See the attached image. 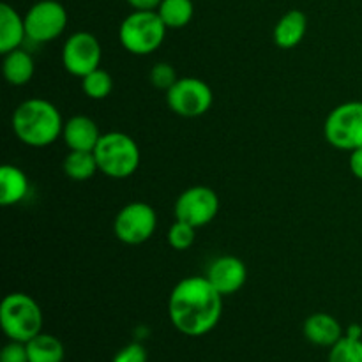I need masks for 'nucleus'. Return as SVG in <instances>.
<instances>
[{
  "label": "nucleus",
  "instance_id": "5701e85b",
  "mask_svg": "<svg viewBox=\"0 0 362 362\" xmlns=\"http://www.w3.org/2000/svg\"><path fill=\"white\" fill-rule=\"evenodd\" d=\"M329 362H362V338L343 336L329 350Z\"/></svg>",
  "mask_w": 362,
  "mask_h": 362
},
{
  "label": "nucleus",
  "instance_id": "f3484780",
  "mask_svg": "<svg viewBox=\"0 0 362 362\" xmlns=\"http://www.w3.org/2000/svg\"><path fill=\"white\" fill-rule=\"evenodd\" d=\"M28 191H30V182L23 170L13 165H4L0 168V204L4 207L23 202Z\"/></svg>",
  "mask_w": 362,
  "mask_h": 362
},
{
  "label": "nucleus",
  "instance_id": "9b49d317",
  "mask_svg": "<svg viewBox=\"0 0 362 362\" xmlns=\"http://www.w3.org/2000/svg\"><path fill=\"white\" fill-rule=\"evenodd\" d=\"M219 212V198L207 186H193L179 194L175 202V219L189 223L194 228L207 226Z\"/></svg>",
  "mask_w": 362,
  "mask_h": 362
},
{
  "label": "nucleus",
  "instance_id": "1a4fd4ad",
  "mask_svg": "<svg viewBox=\"0 0 362 362\" xmlns=\"http://www.w3.org/2000/svg\"><path fill=\"white\" fill-rule=\"evenodd\" d=\"M67 27V11L57 0H39L25 14L27 37L34 42H52Z\"/></svg>",
  "mask_w": 362,
  "mask_h": 362
},
{
  "label": "nucleus",
  "instance_id": "f03ea898",
  "mask_svg": "<svg viewBox=\"0 0 362 362\" xmlns=\"http://www.w3.org/2000/svg\"><path fill=\"white\" fill-rule=\"evenodd\" d=\"M13 131L21 144L41 148L55 144L62 136L64 120L59 108L42 98H30L20 103L13 113Z\"/></svg>",
  "mask_w": 362,
  "mask_h": 362
},
{
  "label": "nucleus",
  "instance_id": "393cba45",
  "mask_svg": "<svg viewBox=\"0 0 362 362\" xmlns=\"http://www.w3.org/2000/svg\"><path fill=\"white\" fill-rule=\"evenodd\" d=\"M148 80L159 90H170V88L175 85V81L179 80L177 76V71L172 64L168 62H158L152 66L151 73H148Z\"/></svg>",
  "mask_w": 362,
  "mask_h": 362
},
{
  "label": "nucleus",
  "instance_id": "f8f14e48",
  "mask_svg": "<svg viewBox=\"0 0 362 362\" xmlns=\"http://www.w3.org/2000/svg\"><path fill=\"white\" fill-rule=\"evenodd\" d=\"M205 278L212 283L216 290L221 293L223 297L233 296L239 292L247 279V269L240 258L226 255V257H219L209 265L207 274Z\"/></svg>",
  "mask_w": 362,
  "mask_h": 362
},
{
  "label": "nucleus",
  "instance_id": "aec40b11",
  "mask_svg": "<svg viewBox=\"0 0 362 362\" xmlns=\"http://www.w3.org/2000/svg\"><path fill=\"white\" fill-rule=\"evenodd\" d=\"M62 168L64 173L76 182L92 179L95 172H99L98 159L92 151H69V154L64 159Z\"/></svg>",
  "mask_w": 362,
  "mask_h": 362
},
{
  "label": "nucleus",
  "instance_id": "c85d7f7f",
  "mask_svg": "<svg viewBox=\"0 0 362 362\" xmlns=\"http://www.w3.org/2000/svg\"><path fill=\"white\" fill-rule=\"evenodd\" d=\"M134 11H156L161 0H126Z\"/></svg>",
  "mask_w": 362,
  "mask_h": 362
},
{
  "label": "nucleus",
  "instance_id": "2eb2a0df",
  "mask_svg": "<svg viewBox=\"0 0 362 362\" xmlns=\"http://www.w3.org/2000/svg\"><path fill=\"white\" fill-rule=\"evenodd\" d=\"M25 39H28L25 16H20V13L9 4H0V53L6 55L20 48Z\"/></svg>",
  "mask_w": 362,
  "mask_h": 362
},
{
  "label": "nucleus",
  "instance_id": "6ab92c4d",
  "mask_svg": "<svg viewBox=\"0 0 362 362\" xmlns=\"http://www.w3.org/2000/svg\"><path fill=\"white\" fill-rule=\"evenodd\" d=\"M28 362H62L66 350L59 338L46 332H39L27 343Z\"/></svg>",
  "mask_w": 362,
  "mask_h": 362
},
{
  "label": "nucleus",
  "instance_id": "f257e3e1",
  "mask_svg": "<svg viewBox=\"0 0 362 362\" xmlns=\"http://www.w3.org/2000/svg\"><path fill=\"white\" fill-rule=\"evenodd\" d=\"M223 296L205 276H189L173 286L168 297V317L184 336L200 338L219 324Z\"/></svg>",
  "mask_w": 362,
  "mask_h": 362
},
{
  "label": "nucleus",
  "instance_id": "dca6fc26",
  "mask_svg": "<svg viewBox=\"0 0 362 362\" xmlns=\"http://www.w3.org/2000/svg\"><path fill=\"white\" fill-rule=\"evenodd\" d=\"M308 30V16L299 9L283 14L274 27V42L281 49L296 48L300 45Z\"/></svg>",
  "mask_w": 362,
  "mask_h": 362
},
{
  "label": "nucleus",
  "instance_id": "20e7f679",
  "mask_svg": "<svg viewBox=\"0 0 362 362\" xmlns=\"http://www.w3.org/2000/svg\"><path fill=\"white\" fill-rule=\"evenodd\" d=\"M42 310L30 296L13 292L0 304V325L11 341L27 343L42 332Z\"/></svg>",
  "mask_w": 362,
  "mask_h": 362
},
{
  "label": "nucleus",
  "instance_id": "39448f33",
  "mask_svg": "<svg viewBox=\"0 0 362 362\" xmlns=\"http://www.w3.org/2000/svg\"><path fill=\"white\" fill-rule=\"evenodd\" d=\"M166 25L158 11H133L119 27V41L133 55H151L166 37Z\"/></svg>",
  "mask_w": 362,
  "mask_h": 362
},
{
  "label": "nucleus",
  "instance_id": "7ed1b4c3",
  "mask_svg": "<svg viewBox=\"0 0 362 362\" xmlns=\"http://www.w3.org/2000/svg\"><path fill=\"white\" fill-rule=\"evenodd\" d=\"M99 172L110 179H127L138 170L141 152L133 136L122 131H110L99 138L94 148Z\"/></svg>",
  "mask_w": 362,
  "mask_h": 362
},
{
  "label": "nucleus",
  "instance_id": "ddd939ff",
  "mask_svg": "<svg viewBox=\"0 0 362 362\" xmlns=\"http://www.w3.org/2000/svg\"><path fill=\"white\" fill-rule=\"evenodd\" d=\"M103 133L98 124L87 115H74L64 122L62 140L69 151H92L99 144Z\"/></svg>",
  "mask_w": 362,
  "mask_h": 362
},
{
  "label": "nucleus",
  "instance_id": "bb28decb",
  "mask_svg": "<svg viewBox=\"0 0 362 362\" xmlns=\"http://www.w3.org/2000/svg\"><path fill=\"white\" fill-rule=\"evenodd\" d=\"M0 362H28L27 345L21 341H11L0 352Z\"/></svg>",
  "mask_w": 362,
  "mask_h": 362
},
{
  "label": "nucleus",
  "instance_id": "0eeeda50",
  "mask_svg": "<svg viewBox=\"0 0 362 362\" xmlns=\"http://www.w3.org/2000/svg\"><path fill=\"white\" fill-rule=\"evenodd\" d=\"M214 94L207 81L194 76H184L175 81L170 90H166V105L175 115L194 119L211 110Z\"/></svg>",
  "mask_w": 362,
  "mask_h": 362
},
{
  "label": "nucleus",
  "instance_id": "423d86ee",
  "mask_svg": "<svg viewBox=\"0 0 362 362\" xmlns=\"http://www.w3.org/2000/svg\"><path fill=\"white\" fill-rule=\"evenodd\" d=\"M325 140L339 151L362 147V101H349L331 110L324 124Z\"/></svg>",
  "mask_w": 362,
  "mask_h": 362
},
{
  "label": "nucleus",
  "instance_id": "cd10ccee",
  "mask_svg": "<svg viewBox=\"0 0 362 362\" xmlns=\"http://www.w3.org/2000/svg\"><path fill=\"white\" fill-rule=\"evenodd\" d=\"M349 166H350V172L354 173V177H357V179L362 180V147L350 152Z\"/></svg>",
  "mask_w": 362,
  "mask_h": 362
},
{
  "label": "nucleus",
  "instance_id": "4468645a",
  "mask_svg": "<svg viewBox=\"0 0 362 362\" xmlns=\"http://www.w3.org/2000/svg\"><path fill=\"white\" fill-rule=\"evenodd\" d=\"M304 338L317 346L331 349L345 336L338 318L329 313H315L304 320Z\"/></svg>",
  "mask_w": 362,
  "mask_h": 362
},
{
  "label": "nucleus",
  "instance_id": "6e6552de",
  "mask_svg": "<svg viewBox=\"0 0 362 362\" xmlns=\"http://www.w3.org/2000/svg\"><path fill=\"white\" fill-rule=\"evenodd\" d=\"M158 226V214L145 202H131L124 205L115 216L113 232L117 239L129 246L144 244L154 235Z\"/></svg>",
  "mask_w": 362,
  "mask_h": 362
},
{
  "label": "nucleus",
  "instance_id": "a878e982",
  "mask_svg": "<svg viewBox=\"0 0 362 362\" xmlns=\"http://www.w3.org/2000/svg\"><path fill=\"white\" fill-rule=\"evenodd\" d=\"M112 362H147V350L140 343H129L115 354Z\"/></svg>",
  "mask_w": 362,
  "mask_h": 362
},
{
  "label": "nucleus",
  "instance_id": "a211bd4d",
  "mask_svg": "<svg viewBox=\"0 0 362 362\" xmlns=\"http://www.w3.org/2000/svg\"><path fill=\"white\" fill-rule=\"evenodd\" d=\"M35 71L34 59L25 49L16 48L13 52L6 53L2 60V73L4 78L9 85L14 87H23L32 80Z\"/></svg>",
  "mask_w": 362,
  "mask_h": 362
},
{
  "label": "nucleus",
  "instance_id": "9d476101",
  "mask_svg": "<svg viewBox=\"0 0 362 362\" xmlns=\"http://www.w3.org/2000/svg\"><path fill=\"white\" fill-rule=\"evenodd\" d=\"M101 42L90 32H74L62 46V66L73 76H87L88 73L101 67Z\"/></svg>",
  "mask_w": 362,
  "mask_h": 362
},
{
  "label": "nucleus",
  "instance_id": "b1692460",
  "mask_svg": "<svg viewBox=\"0 0 362 362\" xmlns=\"http://www.w3.org/2000/svg\"><path fill=\"white\" fill-rule=\"evenodd\" d=\"M197 230L189 223H184L175 219L172 226L168 230V235H166V240H168L170 246L175 251H186L189 250L194 244V239H197Z\"/></svg>",
  "mask_w": 362,
  "mask_h": 362
},
{
  "label": "nucleus",
  "instance_id": "412c9836",
  "mask_svg": "<svg viewBox=\"0 0 362 362\" xmlns=\"http://www.w3.org/2000/svg\"><path fill=\"white\" fill-rule=\"evenodd\" d=\"M156 11L166 28L177 30V28H184L186 25H189V21L193 20L194 6L193 0H161Z\"/></svg>",
  "mask_w": 362,
  "mask_h": 362
},
{
  "label": "nucleus",
  "instance_id": "4be33fe9",
  "mask_svg": "<svg viewBox=\"0 0 362 362\" xmlns=\"http://www.w3.org/2000/svg\"><path fill=\"white\" fill-rule=\"evenodd\" d=\"M81 90L88 99H95V101L106 99L113 90L112 74L98 67L92 73H88L87 76L81 78Z\"/></svg>",
  "mask_w": 362,
  "mask_h": 362
}]
</instances>
